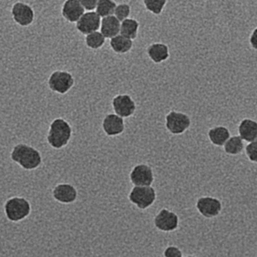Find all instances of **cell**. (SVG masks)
I'll use <instances>...</instances> for the list:
<instances>
[{"label":"cell","mask_w":257,"mask_h":257,"mask_svg":"<svg viewBox=\"0 0 257 257\" xmlns=\"http://www.w3.org/2000/svg\"><path fill=\"white\" fill-rule=\"evenodd\" d=\"M12 161L25 170L38 169L42 163L40 152L27 144H18L14 147L10 154Z\"/></svg>","instance_id":"obj_1"},{"label":"cell","mask_w":257,"mask_h":257,"mask_svg":"<svg viewBox=\"0 0 257 257\" xmlns=\"http://www.w3.org/2000/svg\"><path fill=\"white\" fill-rule=\"evenodd\" d=\"M72 128L64 119L56 118L51 122L47 135V142L54 149H61L69 143L72 138Z\"/></svg>","instance_id":"obj_2"},{"label":"cell","mask_w":257,"mask_h":257,"mask_svg":"<svg viewBox=\"0 0 257 257\" xmlns=\"http://www.w3.org/2000/svg\"><path fill=\"white\" fill-rule=\"evenodd\" d=\"M4 212L6 217L10 221H21L30 215L31 205L25 198L14 196L8 199L5 203Z\"/></svg>","instance_id":"obj_3"},{"label":"cell","mask_w":257,"mask_h":257,"mask_svg":"<svg viewBox=\"0 0 257 257\" xmlns=\"http://www.w3.org/2000/svg\"><path fill=\"white\" fill-rule=\"evenodd\" d=\"M157 193L155 189L151 186L137 187L134 186L128 195V199L139 209H146L155 202Z\"/></svg>","instance_id":"obj_4"},{"label":"cell","mask_w":257,"mask_h":257,"mask_svg":"<svg viewBox=\"0 0 257 257\" xmlns=\"http://www.w3.org/2000/svg\"><path fill=\"white\" fill-rule=\"evenodd\" d=\"M50 90L59 94H66L75 84V79L70 72L57 70L50 75L48 81Z\"/></svg>","instance_id":"obj_5"},{"label":"cell","mask_w":257,"mask_h":257,"mask_svg":"<svg viewBox=\"0 0 257 257\" xmlns=\"http://www.w3.org/2000/svg\"><path fill=\"white\" fill-rule=\"evenodd\" d=\"M191 125V120L187 114L172 111L166 116V127L173 135L185 133Z\"/></svg>","instance_id":"obj_6"},{"label":"cell","mask_w":257,"mask_h":257,"mask_svg":"<svg viewBox=\"0 0 257 257\" xmlns=\"http://www.w3.org/2000/svg\"><path fill=\"white\" fill-rule=\"evenodd\" d=\"M196 208L201 215L206 218H214L221 212L223 205L220 199L211 196H202L196 202Z\"/></svg>","instance_id":"obj_7"},{"label":"cell","mask_w":257,"mask_h":257,"mask_svg":"<svg viewBox=\"0 0 257 257\" xmlns=\"http://www.w3.org/2000/svg\"><path fill=\"white\" fill-rule=\"evenodd\" d=\"M11 12L15 22L21 27H28L34 21V10L27 3L17 2L12 6Z\"/></svg>","instance_id":"obj_8"},{"label":"cell","mask_w":257,"mask_h":257,"mask_svg":"<svg viewBox=\"0 0 257 257\" xmlns=\"http://www.w3.org/2000/svg\"><path fill=\"white\" fill-rule=\"evenodd\" d=\"M130 178L134 186H151L154 181L152 168L144 163L136 165L130 172Z\"/></svg>","instance_id":"obj_9"},{"label":"cell","mask_w":257,"mask_h":257,"mask_svg":"<svg viewBox=\"0 0 257 257\" xmlns=\"http://www.w3.org/2000/svg\"><path fill=\"white\" fill-rule=\"evenodd\" d=\"M101 20L102 18L94 11L84 12L76 22L77 30L85 36L98 31L100 28Z\"/></svg>","instance_id":"obj_10"},{"label":"cell","mask_w":257,"mask_h":257,"mask_svg":"<svg viewBox=\"0 0 257 257\" xmlns=\"http://www.w3.org/2000/svg\"><path fill=\"white\" fill-rule=\"evenodd\" d=\"M112 107L114 113L122 118H127L134 114L136 103L128 94H119L112 99Z\"/></svg>","instance_id":"obj_11"},{"label":"cell","mask_w":257,"mask_h":257,"mask_svg":"<svg viewBox=\"0 0 257 257\" xmlns=\"http://www.w3.org/2000/svg\"><path fill=\"white\" fill-rule=\"evenodd\" d=\"M178 215L166 208L162 209L154 218V224L159 230L163 232H172L178 228Z\"/></svg>","instance_id":"obj_12"},{"label":"cell","mask_w":257,"mask_h":257,"mask_svg":"<svg viewBox=\"0 0 257 257\" xmlns=\"http://www.w3.org/2000/svg\"><path fill=\"white\" fill-rule=\"evenodd\" d=\"M53 197L57 202L63 204H70L78 197V192L72 184H59L53 190Z\"/></svg>","instance_id":"obj_13"},{"label":"cell","mask_w":257,"mask_h":257,"mask_svg":"<svg viewBox=\"0 0 257 257\" xmlns=\"http://www.w3.org/2000/svg\"><path fill=\"white\" fill-rule=\"evenodd\" d=\"M102 130L108 136H116L122 134L125 130L123 118L116 114H108L102 120Z\"/></svg>","instance_id":"obj_14"},{"label":"cell","mask_w":257,"mask_h":257,"mask_svg":"<svg viewBox=\"0 0 257 257\" xmlns=\"http://www.w3.org/2000/svg\"><path fill=\"white\" fill-rule=\"evenodd\" d=\"M84 12L85 10L78 0H66L62 6V16L68 22L76 23Z\"/></svg>","instance_id":"obj_15"},{"label":"cell","mask_w":257,"mask_h":257,"mask_svg":"<svg viewBox=\"0 0 257 257\" xmlns=\"http://www.w3.org/2000/svg\"><path fill=\"white\" fill-rule=\"evenodd\" d=\"M238 136L244 142L250 143L257 140V121L245 118L240 122L238 128Z\"/></svg>","instance_id":"obj_16"},{"label":"cell","mask_w":257,"mask_h":257,"mask_svg":"<svg viewBox=\"0 0 257 257\" xmlns=\"http://www.w3.org/2000/svg\"><path fill=\"white\" fill-rule=\"evenodd\" d=\"M120 23L114 15L102 18L99 28L101 33L105 36V39H112L120 34Z\"/></svg>","instance_id":"obj_17"},{"label":"cell","mask_w":257,"mask_h":257,"mask_svg":"<svg viewBox=\"0 0 257 257\" xmlns=\"http://www.w3.org/2000/svg\"><path fill=\"white\" fill-rule=\"evenodd\" d=\"M147 54L154 63H161L169 59V48L166 44L156 42L148 46Z\"/></svg>","instance_id":"obj_18"},{"label":"cell","mask_w":257,"mask_h":257,"mask_svg":"<svg viewBox=\"0 0 257 257\" xmlns=\"http://www.w3.org/2000/svg\"><path fill=\"white\" fill-rule=\"evenodd\" d=\"M208 139L211 144L217 147H223L230 137L229 128L223 126L210 128L208 133Z\"/></svg>","instance_id":"obj_19"},{"label":"cell","mask_w":257,"mask_h":257,"mask_svg":"<svg viewBox=\"0 0 257 257\" xmlns=\"http://www.w3.org/2000/svg\"><path fill=\"white\" fill-rule=\"evenodd\" d=\"M110 47L116 54H124L130 52L133 46L131 39L118 34L110 39Z\"/></svg>","instance_id":"obj_20"},{"label":"cell","mask_w":257,"mask_h":257,"mask_svg":"<svg viewBox=\"0 0 257 257\" xmlns=\"http://www.w3.org/2000/svg\"><path fill=\"white\" fill-rule=\"evenodd\" d=\"M139 30V23L137 20L128 18L120 23V34L131 40L137 38Z\"/></svg>","instance_id":"obj_21"},{"label":"cell","mask_w":257,"mask_h":257,"mask_svg":"<svg viewBox=\"0 0 257 257\" xmlns=\"http://www.w3.org/2000/svg\"><path fill=\"white\" fill-rule=\"evenodd\" d=\"M244 142L239 136H230L223 145L225 153L232 156L241 154L244 148Z\"/></svg>","instance_id":"obj_22"},{"label":"cell","mask_w":257,"mask_h":257,"mask_svg":"<svg viewBox=\"0 0 257 257\" xmlns=\"http://www.w3.org/2000/svg\"><path fill=\"white\" fill-rule=\"evenodd\" d=\"M117 3L114 0H99L95 12L101 18L114 15Z\"/></svg>","instance_id":"obj_23"},{"label":"cell","mask_w":257,"mask_h":257,"mask_svg":"<svg viewBox=\"0 0 257 257\" xmlns=\"http://www.w3.org/2000/svg\"><path fill=\"white\" fill-rule=\"evenodd\" d=\"M105 36L98 30L85 36V44L90 49L98 50L105 45Z\"/></svg>","instance_id":"obj_24"},{"label":"cell","mask_w":257,"mask_h":257,"mask_svg":"<svg viewBox=\"0 0 257 257\" xmlns=\"http://www.w3.org/2000/svg\"><path fill=\"white\" fill-rule=\"evenodd\" d=\"M145 9L155 15H159L163 12L167 0H143Z\"/></svg>","instance_id":"obj_25"},{"label":"cell","mask_w":257,"mask_h":257,"mask_svg":"<svg viewBox=\"0 0 257 257\" xmlns=\"http://www.w3.org/2000/svg\"><path fill=\"white\" fill-rule=\"evenodd\" d=\"M130 14H131V7L130 5L127 3H120L116 6L113 15L117 18L119 21L122 22L130 18Z\"/></svg>","instance_id":"obj_26"},{"label":"cell","mask_w":257,"mask_h":257,"mask_svg":"<svg viewBox=\"0 0 257 257\" xmlns=\"http://www.w3.org/2000/svg\"><path fill=\"white\" fill-rule=\"evenodd\" d=\"M245 153L250 162L257 163V140L248 143L246 146Z\"/></svg>","instance_id":"obj_27"},{"label":"cell","mask_w":257,"mask_h":257,"mask_svg":"<svg viewBox=\"0 0 257 257\" xmlns=\"http://www.w3.org/2000/svg\"><path fill=\"white\" fill-rule=\"evenodd\" d=\"M78 1L81 3L84 10L87 12H93V11L96 10L99 0H78Z\"/></svg>","instance_id":"obj_28"},{"label":"cell","mask_w":257,"mask_h":257,"mask_svg":"<svg viewBox=\"0 0 257 257\" xmlns=\"http://www.w3.org/2000/svg\"><path fill=\"white\" fill-rule=\"evenodd\" d=\"M165 257H183L182 252L178 247L170 246L164 251Z\"/></svg>","instance_id":"obj_29"},{"label":"cell","mask_w":257,"mask_h":257,"mask_svg":"<svg viewBox=\"0 0 257 257\" xmlns=\"http://www.w3.org/2000/svg\"><path fill=\"white\" fill-rule=\"evenodd\" d=\"M250 43L253 49L257 50V28L253 30L250 36Z\"/></svg>","instance_id":"obj_30"},{"label":"cell","mask_w":257,"mask_h":257,"mask_svg":"<svg viewBox=\"0 0 257 257\" xmlns=\"http://www.w3.org/2000/svg\"><path fill=\"white\" fill-rule=\"evenodd\" d=\"M187 257H196V256H187Z\"/></svg>","instance_id":"obj_31"}]
</instances>
